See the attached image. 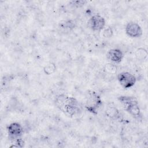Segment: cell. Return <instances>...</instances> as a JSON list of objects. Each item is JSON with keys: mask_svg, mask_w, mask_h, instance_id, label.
<instances>
[{"mask_svg": "<svg viewBox=\"0 0 148 148\" xmlns=\"http://www.w3.org/2000/svg\"><path fill=\"white\" fill-rule=\"evenodd\" d=\"M55 104L66 116L69 117H77L82 113V107L78 101L73 97L64 94L56 97Z\"/></svg>", "mask_w": 148, "mask_h": 148, "instance_id": "1", "label": "cell"}, {"mask_svg": "<svg viewBox=\"0 0 148 148\" xmlns=\"http://www.w3.org/2000/svg\"><path fill=\"white\" fill-rule=\"evenodd\" d=\"M61 25H62V27L65 29H71L74 28L75 27L73 23H72L71 20L64 21V23L61 24Z\"/></svg>", "mask_w": 148, "mask_h": 148, "instance_id": "12", "label": "cell"}, {"mask_svg": "<svg viewBox=\"0 0 148 148\" xmlns=\"http://www.w3.org/2000/svg\"><path fill=\"white\" fill-rule=\"evenodd\" d=\"M117 80L122 87L128 89L132 87L136 83V77L128 72H121L117 75Z\"/></svg>", "mask_w": 148, "mask_h": 148, "instance_id": "4", "label": "cell"}, {"mask_svg": "<svg viewBox=\"0 0 148 148\" xmlns=\"http://www.w3.org/2000/svg\"><path fill=\"white\" fill-rule=\"evenodd\" d=\"M124 57L122 51L119 49H110L106 53V58L108 60L114 64H119Z\"/></svg>", "mask_w": 148, "mask_h": 148, "instance_id": "8", "label": "cell"}, {"mask_svg": "<svg viewBox=\"0 0 148 148\" xmlns=\"http://www.w3.org/2000/svg\"><path fill=\"white\" fill-rule=\"evenodd\" d=\"M125 31L128 36L133 38H139L143 34L141 27L138 23L134 21H130L127 24Z\"/></svg>", "mask_w": 148, "mask_h": 148, "instance_id": "7", "label": "cell"}, {"mask_svg": "<svg viewBox=\"0 0 148 148\" xmlns=\"http://www.w3.org/2000/svg\"><path fill=\"white\" fill-rule=\"evenodd\" d=\"M102 105V99L96 91L91 90H89L87 91L84 108L88 112L92 114H97Z\"/></svg>", "mask_w": 148, "mask_h": 148, "instance_id": "3", "label": "cell"}, {"mask_svg": "<svg viewBox=\"0 0 148 148\" xmlns=\"http://www.w3.org/2000/svg\"><path fill=\"white\" fill-rule=\"evenodd\" d=\"M106 114L111 119L116 118L119 115V112L116 108L113 106H108L106 109Z\"/></svg>", "mask_w": 148, "mask_h": 148, "instance_id": "9", "label": "cell"}, {"mask_svg": "<svg viewBox=\"0 0 148 148\" xmlns=\"http://www.w3.org/2000/svg\"><path fill=\"white\" fill-rule=\"evenodd\" d=\"M14 142V145L11 147H22L24 146V140L20 138L18 139H16Z\"/></svg>", "mask_w": 148, "mask_h": 148, "instance_id": "11", "label": "cell"}, {"mask_svg": "<svg viewBox=\"0 0 148 148\" xmlns=\"http://www.w3.org/2000/svg\"><path fill=\"white\" fill-rule=\"evenodd\" d=\"M112 34H113V31L111 28L110 27H108L105 29L104 31H103V35L105 38H110L112 36Z\"/></svg>", "mask_w": 148, "mask_h": 148, "instance_id": "14", "label": "cell"}, {"mask_svg": "<svg viewBox=\"0 0 148 148\" xmlns=\"http://www.w3.org/2000/svg\"><path fill=\"white\" fill-rule=\"evenodd\" d=\"M86 2H87L86 1H72L70 2V4L73 5V6H75L77 7H80L85 5Z\"/></svg>", "mask_w": 148, "mask_h": 148, "instance_id": "13", "label": "cell"}, {"mask_svg": "<svg viewBox=\"0 0 148 148\" xmlns=\"http://www.w3.org/2000/svg\"><path fill=\"white\" fill-rule=\"evenodd\" d=\"M9 137L13 141L20 138L23 134V127L18 122H13L7 127Z\"/></svg>", "mask_w": 148, "mask_h": 148, "instance_id": "6", "label": "cell"}, {"mask_svg": "<svg viewBox=\"0 0 148 148\" xmlns=\"http://www.w3.org/2000/svg\"><path fill=\"white\" fill-rule=\"evenodd\" d=\"M56 69V66L54 63H49L47 64L43 68V71L45 73H46L47 75H51L53 73Z\"/></svg>", "mask_w": 148, "mask_h": 148, "instance_id": "10", "label": "cell"}, {"mask_svg": "<svg viewBox=\"0 0 148 148\" xmlns=\"http://www.w3.org/2000/svg\"><path fill=\"white\" fill-rule=\"evenodd\" d=\"M105 24L106 21L105 18L100 14L92 16L88 21V26L94 31H101L105 28Z\"/></svg>", "mask_w": 148, "mask_h": 148, "instance_id": "5", "label": "cell"}, {"mask_svg": "<svg viewBox=\"0 0 148 148\" xmlns=\"http://www.w3.org/2000/svg\"><path fill=\"white\" fill-rule=\"evenodd\" d=\"M118 100L121 103L125 110L132 117L136 119L140 117L141 112L139 103L134 97L121 95L118 97Z\"/></svg>", "mask_w": 148, "mask_h": 148, "instance_id": "2", "label": "cell"}]
</instances>
